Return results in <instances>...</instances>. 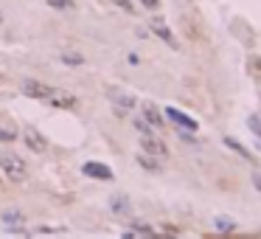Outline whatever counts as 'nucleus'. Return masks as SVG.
I'll list each match as a JSON object with an SVG mask.
<instances>
[{
    "label": "nucleus",
    "mask_w": 261,
    "mask_h": 239,
    "mask_svg": "<svg viewBox=\"0 0 261 239\" xmlns=\"http://www.w3.org/2000/svg\"><path fill=\"white\" fill-rule=\"evenodd\" d=\"M107 98H109V101H113L116 107H121V110H132V107L138 105L132 93L121 90V87H109V90H107Z\"/></svg>",
    "instance_id": "20e7f679"
},
{
    "label": "nucleus",
    "mask_w": 261,
    "mask_h": 239,
    "mask_svg": "<svg viewBox=\"0 0 261 239\" xmlns=\"http://www.w3.org/2000/svg\"><path fill=\"white\" fill-rule=\"evenodd\" d=\"M62 62H65V65H76V67H79V65H85V56H82V54H67V51H65V54H62Z\"/></svg>",
    "instance_id": "f8f14e48"
},
{
    "label": "nucleus",
    "mask_w": 261,
    "mask_h": 239,
    "mask_svg": "<svg viewBox=\"0 0 261 239\" xmlns=\"http://www.w3.org/2000/svg\"><path fill=\"white\" fill-rule=\"evenodd\" d=\"M138 163L143 166V169H152V172H158V169H160L155 160H149V155H146V152H140V155H138Z\"/></svg>",
    "instance_id": "ddd939ff"
},
{
    "label": "nucleus",
    "mask_w": 261,
    "mask_h": 239,
    "mask_svg": "<svg viewBox=\"0 0 261 239\" xmlns=\"http://www.w3.org/2000/svg\"><path fill=\"white\" fill-rule=\"evenodd\" d=\"M129 233H143V236H152V228H149V225H146V222H135V225H132V231H129ZM129 233H127V236H129Z\"/></svg>",
    "instance_id": "4468645a"
},
{
    "label": "nucleus",
    "mask_w": 261,
    "mask_h": 239,
    "mask_svg": "<svg viewBox=\"0 0 261 239\" xmlns=\"http://www.w3.org/2000/svg\"><path fill=\"white\" fill-rule=\"evenodd\" d=\"M247 127L253 129V132L258 135V138H261V116H250V118H247Z\"/></svg>",
    "instance_id": "2eb2a0df"
},
{
    "label": "nucleus",
    "mask_w": 261,
    "mask_h": 239,
    "mask_svg": "<svg viewBox=\"0 0 261 239\" xmlns=\"http://www.w3.org/2000/svg\"><path fill=\"white\" fill-rule=\"evenodd\" d=\"M163 113H166V118H169V121H174L177 127H182L185 132H197V121H194V118H189L182 110H177V107H166Z\"/></svg>",
    "instance_id": "39448f33"
},
{
    "label": "nucleus",
    "mask_w": 261,
    "mask_h": 239,
    "mask_svg": "<svg viewBox=\"0 0 261 239\" xmlns=\"http://www.w3.org/2000/svg\"><path fill=\"white\" fill-rule=\"evenodd\" d=\"M143 118L152 124V127H163V116L158 113V107H155L152 101H146L143 105Z\"/></svg>",
    "instance_id": "1a4fd4ad"
},
{
    "label": "nucleus",
    "mask_w": 261,
    "mask_h": 239,
    "mask_svg": "<svg viewBox=\"0 0 261 239\" xmlns=\"http://www.w3.org/2000/svg\"><path fill=\"white\" fill-rule=\"evenodd\" d=\"M23 141L28 144L34 152H45V147H48V144H45V138H43L40 132H34V129H25V132H23Z\"/></svg>",
    "instance_id": "6e6552de"
},
{
    "label": "nucleus",
    "mask_w": 261,
    "mask_h": 239,
    "mask_svg": "<svg viewBox=\"0 0 261 239\" xmlns=\"http://www.w3.org/2000/svg\"><path fill=\"white\" fill-rule=\"evenodd\" d=\"M48 3H51L54 9H70V6H73L70 0H48Z\"/></svg>",
    "instance_id": "a211bd4d"
},
{
    "label": "nucleus",
    "mask_w": 261,
    "mask_h": 239,
    "mask_svg": "<svg viewBox=\"0 0 261 239\" xmlns=\"http://www.w3.org/2000/svg\"><path fill=\"white\" fill-rule=\"evenodd\" d=\"M233 228H236V225H233V220H222V217L216 220V231H233Z\"/></svg>",
    "instance_id": "dca6fc26"
},
{
    "label": "nucleus",
    "mask_w": 261,
    "mask_h": 239,
    "mask_svg": "<svg viewBox=\"0 0 261 239\" xmlns=\"http://www.w3.org/2000/svg\"><path fill=\"white\" fill-rule=\"evenodd\" d=\"M82 172H85L87 178H93V180H113V169L104 166V163H85Z\"/></svg>",
    "instance_id": "0eeeda50"
},
{
    "label": "nucleus",
    "mask_w": 261,
    "mask_h": 239,
    "mask_svg": "<svg viewBox=\"0 0 261 239\" xmlns=\"http://www.w3.org/2000/svg\"><path fill=\"white\" fill-rule=\"evenodd\" d=\"M23 93L25 96H31V98H43V101H48L51 96L56 93V87H48V85H43V82H34V79H23Z\"/></svg>",
    "instance_id": "7ed1b4c3"
},
{
    "label": "nucleus",
    "mask_w": 261,
    "mask_h": 239,
    "mask_svg": "<svg viewBox=\"0 0 261 239\" xmlns=\"http://www.w3.org/2000/svg\"><path fill=\"white\" fill-rule=\"evenodd\" d=\"M14 138H17V132H14V129H0V141H3V144L14 141Z\"/></svg>",
    "instance_id": "f3484780"
},
{
    "label": "nucleus",
    "mask_w": 261,
    "mask_h": 239,
    "mask_svg": "<svg viewBox=\"0 0 261 239\" xmlns=\"http://www.w3.org/2000/svg\"><path fill=\"white\" fill-rule=\"evenodd\" d=\"M109 209L116 211V214H129V197H127V194L109 197Z\"/></svg>",
    "instance_id": "9d476101"
},
{
    "label": "nucleus",
    "mask_w": 261,
    "mask_h": 239,
    "mask_svg": "<svg viewBox=\"0 0 261 239\" xmlns=\"http://www.w3.org/2000/svg\"><path fill=\"white\" fill-rule=\"evenodd\" d=\"M149 28H152V31H155V37H160L166 45H169V48H174V51L180 48V45H177V40H174V34L169 31V25H166L163 20H152V23H149Z\"/></svg>",
    "instance_id": "423d86ee"
},
{
    "label": "nucleus",
    "mask_w": 261,
    "mask_h": 239,
    "mask_svg": "<svg viewBox=\"0 0 261 239\" xmlns=\"http://www.w3.org/2000/svg\"><path fill=\"white\" fill-rule=\"evenodd\" d=\"M253 183H255V189L261 191V175H255V178H253Z\"/></svg>",
    "instance_id": "412c9836"
},
{
    "label": "nucleus",
    "mask_w": 261,
    "mask_h": 239,
    "mask_svg": "<svg viewBox=\"0 0 261 239\" xmlns=\"http://www.w3.org/2000/svg\"><path fill=\"white\" fill-rule=\"evenodd\" d=\"M138 3H140L143 9H158V6H160V0H138Z\"/></svg>",
    "instance_id": "6ab92c4d"
},
{
    "label": "nucleus",
    "mask_w": 261,
    "mask_h": 239,
    "mask_svg": "<svg viewBox=\"0 0 261 239\" xmlns=\"http://www.w3.org/2000/svg\"><path fill=\"white\" fill-rule=\"evenodd\" d=\"M140 147H143L146 155H155V158H169V147H166L160 138H155L152 132H143V135H140Z\"/></svg>",
    "instance_id": "f03ea898"
},
{
    "label": "nucleus",
    "mask_w": 261,
    "mask_h": 239,
    "mask_svg": "<svg viewBox=\"0 0 261 239\" xmlns=\"http://www.w3.org/2000/svg\"><path fill=\"white\" fill-rule=\"evenodd\" d=\"M116 3H118V6H121V9H127V12H132V3H129V0H116Z\"/></svg>",
    "instance_id": "aec40b11"
},
{
    "label": "nucleus",
    "mask_w": 261,
    "mask_h": 239,
    "mask_svg": "<svg viewBox=\"0 0 261 239\" xmlns=\"http://www.w3.org/2000/svg\"><path fill=\"white\" fill-rule=\"evenodd\" d=\"M0 172L6 175V180H12V183H23V180L28 178L25 163L20 158H14V155H3V158H0Z\"/></svg>",
    "instance_id": "f257e3e1"
},
{
    "label": "nucleus",
    "mask_w": 261,
    "mask_h": 239,
    "mask_svg": "<svg viewBox=\"0 0 261 239\" xmlns=\"http://www.w3.org/2000/svg\"><path fill=\"white\" fill-rule=\"evenodd\" d=\"M3 222H6V225H20V222H23V214H20V211H14V209H9V211H3Z\"/></svg>",
    "instance_id": "9b49d317"
}]
</instances>
